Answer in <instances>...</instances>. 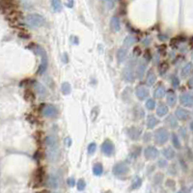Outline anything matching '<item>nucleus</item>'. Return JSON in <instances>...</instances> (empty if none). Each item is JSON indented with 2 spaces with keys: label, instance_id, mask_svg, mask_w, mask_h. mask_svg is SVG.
Returning a JSON list of instances; mask_svg holds the SVG:
<instances>
[{
  "label": "nucleus",
  "instance_id": "obj_51",
  "mask_svg": "<svg viewBox=\"0 0 193 193\" xmlns=\"http://www.w3.org/2000/svg\"><path fill=\"white\" fill-rule=\"evenodd\" d=\"M157 54L160 56H165L167 54V47L165 44H161V45H158L157 48H156Z\"/></svg>",
  "mask_w": 193,
  "mask_h": 193
},
{
  "label": "nucleus",
  "instance_id": "obj_37",
  "mask_svg": "<svg viewBox=\"0 0 193 193\" xmlns=\"http://www.w3.org/2000/svg\"><path fill=\"white\" fill-rule=\"evenodd\" d=\"M142 183H143V180H142V178L139 177V176H135L131 181V185H130V190H136V189H138L141 187L142 185Z\"/></svg>",
  "mask_w": 193,
  "mask_h": 193
},
{
  "label": "nucleus",
  "instance_id": "obj_49",
  "mask_svg": "<svg viewBox=\"0 0 193 193\" xmlns=\"http://www.w3.org/2000/svg\"><path fill=\"white\" fill-rule=\"evenodd\" d=\"M164 180V175L160 172H157L155 176H154V183L158 185H160L162 181Z\"/></svg>",
  "mask_w": 193,
  "mask_h": 193
},
{
  "label": "nucleus",
  "instance_id": "obj_33",
  "mask_svg": "<svg viewBox=\"0 0 193 193\" xmlns=\"http://www.w3.org/2000/svg\"><path fill=\"white\" fill-rule=\"evenodd\" d=\"M110 27L112 29L113 32H119L121 30V23H120V19L118 17L114 16V17H112L111 19H110Z\"/></svg>",
  "mask_w": 193,
  "mask_h": 193
},
{
  "label": "nucleus",
  "instance_id": "obj_5",
  "mask_svg": "<svg viewBox=\"0 0 193 193\" xmlns=\"http://www.w3.org/2000/svg\"><path fill=\"white\" fill-rule=\"evenodd\" d=\"M130 171V167L126 161H119L114 164L112 168V173L117 178H123L127 176Z\"/></svg>",
  "mask_w": 193,
  "mask_h": 193
},
{
  "label": "nucleus",
  "instance_id": "obj_24",
  "mask_svg": "<svg viewBox=\"0 0 193 193\" xmlns=\"http://www.w3.org/2000/svg\"><path fill=\"white\" fill-rule=\"evenodd\" d=\"M193 74V63L192 62H187L180 72V76L181 79H187L190 74Z\"/></svg>",
  "mask_w": 193,
  "mask_h": 193
},
{
  "label": "nucleus",
  "instance_id": "obj_36",
  "mask_svg": "<svg viewBox=\"0 0 193 193\" xmlns=\"http://www.w3.org/2000/svg\"><path fill=\"white\" fill-rule=\"evenodd\" d=\"M179 172V164L177 162H172L167 166V173L170 176H177Z\"/></svg>",
  "mask_w": 193,
  "mask_h": 193
},
{
  "label": "nucleus",
  "instance_id": "obj_23",
  "mask_svg": "<svg viewBox=\"0 0 193 193\" xmlns=\"http://www.w3.org/2000/svg\"><path fill=\"white\" fill-rule=\"evenodd\" d=\"M168 114H169V106L166 104L160 101L155 107V115L158 118H163L166 117Z\"/></svg>",
  "mask_w": 193,
  "mask_h": 193
},
{
  "label": "nucleus",
  "instance_id": "obj_32",
  "mask_svg": "<svg viewBox=\"0 0 193 193\" xmlns=\"http://www.w3.org/2000/svg\"><path fill=\"white\" fill-rule=\"evenodd\" d=\"M185 42V38L181 37V36H178L173 38L171 41H170V47H171L173 49H177L180 47V44Z\"/></svg>",
  "mask_w": 193,
  "mask_h": 193
},
{
  "label": "nucleus",
  "instance_id": "obj_8",
  "mask_svg": "<svg viewBox=\"0 0 193 193\" xmlns=\"http://www.w3.org/2000/svg\"><path fill=\"white\" fill-rule=\"evenodd\" d=\"M143 155H144V157H145L146 160L152 161V160H158V158H160V152L157 149L156 146L148 145L143 150Z\"/></svg>",
  "mask_w": 193,
  "mask_h": 193
},
{
  "label": "nucleus",
  "instance_id": "obj_3",
  "mask_svg": "<svg viewBox=\"0 0 193 193\" xmlns=\"http://www.w3.org/2000/svg\"><path fill=\"white\" fill-rule=\"evenodd\" d=\"M154 133V143L157 146H164L170 140V134L171 132L166 127H160L155 130Z\"/></svg>",
  "mask_w": 193,
  "mask_h": 193
},
{
  "label": "nucleus",
  "instance_id": "obj_40",
  "mask_svg": "<svg viewBox=\"0 0 193 193\" xmlns=\"http://www.w3.org/2000/svg\"><path fill=\"white\" fill-rule=\"evenodd\" d=\"M184 156L186 158L187 161H190V162L193 161V150H192V148H190L189 146H185V147Z\"/></svg>",
  "mask_w": 193,
  "mask_h": 193
},
{
  "label": "nucleus",
  "instance_id": "obj_52",
  "mask_svg": "<svg viewBox=\"0 0 193 193\" xmlns=\"http://www.w3.org/2000/svg\"><path fill=\"white\" fill-rule=\"evenodd\" d=\"M165 185L170 189H174L176 187V181L173 179H167L165 180Z\"/></svg>",
  "mask_w": 193,
  "mask_h": 193
},
{
  "label": "nucleus",
  "instance_id": "obj_60",
  "mask_svg": "<svg viewBox=\"0 0 193 193\" xmlns=\"http://www.w3.org/2000/svg\"><path fill=\"white\" fill-rule=\"evenodd\" d=\"M103 193H112L110 190H106V191H104V192H103Z\"/></svg>",
  "mask_w": 193,
  "mask_h": 193
},
{
  "label": "nucleus",
  "instance_id": "obj_25",
  "mask_svg": "<svg viewBox=\"0 0 193 193\" xmlns=\"http://www.w3.org/2000/svg\"><path fill=\"white\" fill-rule=\"evenodd\" d=\"M33 87H34V90L36 91V93L39 95L40 98L44 99V98H47V97H48V89L45 88L43 84H41L40 82H38V81H34V82H33Z\"/></svg>",
  "mask_w": 193,
  "mask_h": 193
},
{
  "label": "nucleus",
  "instance_id": "obj_18",
  "mask_svg": "<svg viewBox=\"0 0 193 193\" xmlns=\"http://www.w3.org/2000/svg\"><path fill=\"white\" fill-rule=\"evenodd\" d=\"M131 113H132V120H134V121H141L144 118H146V116H147L144 108L139 104L133 105Z\"/></svg>",
  "mask_w": 193,
  "mask_h": 193
},
{
  "label": "nucleus",
  "instance_id": "obj_53",
  "mask_svg": "<svg viewBox=\"0 0 193 193\" xmlns=\"http://www.w3.org/2000/svg\"><path fill=\"white\" fill-rule=\"evenodd\" d=\"M132 54H133V56H135V57H137V58L139 57V56H141L142 51H141L140 48H139V47L134 48H133V52H132Z\"/></svg>",
  "mask_w": 193,
  "mask_h": 193
},
{
  "label": "nucleus",
  "instance_id": "obj_16",
  "mask_svg": "<svg viewBox=\"0 0 193 193\" xmlns=\"http://www.w3.org/2000/svg\"><path fill=\"white\" fill-rule=\"evenodd\" d=\"M165 127L169 130H178L180 124H179V120L175 116V114H168L166 117H164L163 121Z\"/></svg>",
  "mask_w": 193,
  "mask_h": 193
},
{
  "label": "nucleus",
  "instance_id": "obj_17",
  "mask_svg": "<svg viewBox=\"0 0 193 193\" xmlns=\"http://www.w3.org/2000/svg\"><path fill=\"white\" fill-rule=\"evenodd\" d=\"M180 104L185 108L193 107V94L190 92H185L180 95Z\"/></svg>",
  "mask_w": 193,
  "mask_h": 193
},
{
  "label": "nucleus",
  "instance_id": "obj_35",
  "mask_svg": "<svg viewBox=\"0 0 193 193\" xmlns=\"http://www.w3.org/2000/svg\"><path fill=\"white\" fill-rule=\"evenodd\" d=\"M104 168L103 163H100V162L94 163V165L92 167V172L95 176H97V177L101 176L104 174Z\"/></svg>",
  "mask_w": 193,
  "mask_h": 193
},
{
  "label": "nucleus",
  "instance_id": "obj_62",
  "mask_svg": "<svg viewBox=\"0 0 193 193\" xmlns=\"http://www.w3.org/2000/svg\"><path fill=\"white\" fill-rule=\"evenodd\" d=\"M54 193H59V192H54Z\"/></svg>",
  "mask_w": 193,
  "mask_h": 193
},
{
  "label": "nucleus",
  "instance_id": "obj_11",
  "mask_svg": "<svg viewBox=\"0 0 193 193\" xmlns=\"http://www.w3.org/2000/svg\"><path fill=\"white\" fill-rule=\"evenodd\" d=\"M100 151L105 156L111 157L115 154V145L111 139L106 138L103 141V143L100 145Z\"/></svg>",
  "mask_w": 193,
  "mask_h": 193
},
{
  "label": "nucleus",
  "instance_id": "obj_46",
  "mask_svg": "<svg viewBox=\"0 0 193 193\" xmlns=\"http://www.w3.org/2000/svg\"><path fill=\"white\" fill-rule=\"evenodd\" d=\"M97 148H98V146H97V143L96 142H91L88 147H87V154L89 155H93L96 151H97Z\"/></svg>",
  "mask_w": 193,
  "mask_h": 193
},
{
  "label": "nucleus",
  "instance_id": "obj_43",
  "mask_svg": "<svg viewBox=\"0 0 193 193\" xmlns=\"http://www.w3.org/2000/svg\"><path fill=\"white\" fill-rule=\"evenodd\" d=\"M171 85L173 87V89H178L180 86V79L178 75L173 74L171 75Z\"/></svg>",
  "mask_w": 193,
  "mask_h": 193
},
{
  "label": "nucleus",
  "instance_id": "obj_21",
  "mask_svg": "<svg viewBox=\"0 0 193 193\" xmlns=\"http://www.w3.org/2000/svg\"><path fill=\"white\" fill-rule=\"evenodd\" d=\"M160 154L162 155V156L167 160L168 161L169 160H173L177 157V152L176 150L173 148L172 146H167V147H164V148L161 150Z\"/></svg>",
  "mask_w": 193,
  "mask_h": 193
},
{
  "label": "nucleus",
  "instance_id": "obj_29",
  "mask_svg": "<svg viewBox=\"0 0 193 193\" xmlns=\"http://www.w3.org/2000/svg\"><path fill=\"white\" fill-rule=\"evenodd\" d=\"M48 185L50 188L56 189L59 186V178L56 174H50L48 179Z\"/></svg>",
  "mask_w": 193,
  "mask_h": 193
},
{
  "label": "nucleus",
  "instance_id": "obj_42",
  "mask_svg": "<svg viewBox=\"0 0 193 193\" xmlns=\"http://www.w3.org/2000/svg\"><path fill=\"white\" fill-rule=\"evenodd\" d=\"M131 95H132V89L130 86H128L126 89L123 91V93H122V98L126 96V99H124V101H126V103H129V101H130Z\"/></svg>",
  "mask_w": 193,
  "mask_h": 193
},
{
  "label": "nucleus",
  "instance_id": "obj_38",
  "mask_svg": "<svg viewBox=\"0 0 193 193\" xmlns=\"http://www.w3.org/2000/svg\"><path fill=\"white\" fill-rule=\"evenodd\" d=\"M145 107L147 110L149 111H153V110H155V107H156V101L154 98H149L145 100Z\"/></svg>",
  "mask_w": 193,
  "mask_h": 193
},
{
  "label": "nucleus",
  "instance_id": "obj_30",
  "mask_svg": "<svg viewBox=\"0 0 193 193\" xmlns=\"http://www.w3.org/2000/svg\"><path fill=\"white\" fill-rule=\"evenodd\" d=\"M177 133L180 136V140H183L185 142H188V140H189V133H188V130H187V129L185 127H184V126L179 127Z\"/></svg>",
  "mask_w": 193,
  "mask_h": 193
},
{
  "label": "nucleus",
  "instance_id": "obj_9",
  "mask_svg": "<svg viewBox=\"0 0 193 193\" xmlns=\"http://www.w3.org/2000/svg\"><path fill=\"white\" fill-rule=\"evenodd\" d=\"M42 115L48 119H55L57 118L59 115V110L58 108L56 107L54 104H43L42 109Z\"/></svg>",
  "mask_w": 193,
  "mask_h": 193
},
{
  "label": "nucleus",
  "instance_id": "obj_31",
  "mask_svg": "<svg viewBox=\"0 0 193 193\" xmlns=\"http://www.w3.org/2000/svg\"><path fill=\"white\" fill-rule=\"evenodd\" d=\"M178 156V163H179V166L180 168L183 170V171L185 173L187 172V170H188V164H187V160H186V158L184 156V155H177Z\"/></svg>",
  "mask_w": 193,
  "mask_h": 193
},
{
  "label": "nucleus",
  "instance_id": "obj_6",
  "mask_svg": "<svg viewBox=\"0 0 193 193\" xmlns=\"http://www.w3.org/2000/svg\"><path fill=\"white\" fill-rule=\"evenodd\" d=\"M25 21L28 26L31 28H39L44 25L45 19L43 16L39 14H30L25 18Z\"/></svg>",
  "mask_w": 193,
  "mask_h": 193
},
{
  "label": "nucleus",
  "instance_id": "obj_27",
  "mask_svg": "<svg viewBox=\"0 0 193 193\" xmlns=\"http://www.w3.org/2000/svg\"><path fill=\"white\" fill-rule=\"evenodd\" d=\"M116 59L118 64H123L129 59V51L124 48H120L116 52Z\"/></svg>",
  "mask_w": 193,
  "mask_h": 193
},
{
  "label": "nucleus",
  "instance_id": "obj_34",
  "mask_svg": "<svg viewBox=\"0 0 193 193\" xmlns=\"http://www.w3.org/2000/svg\"><path fill=\"white\" fill-rule=\"evenodd\" d=\"M136 42H137V41H136L135 37H133L132 35H129V36H127L126 38H124V41H123V48L129 49V48H130L132 47V45Z\"/></svg>",
  "mask_w": 193,
  "mask_h": 193
},
{
  "label": "nucleus",
  "instance_id": "obj_61",
  "mask_svg": "<svg viewBox=\"0 0 193 193\" xmlns=\"http://www.w3.org/2000/svg\"><path fill=\"white\" fill-rule=\"evenodd\" d=\"M191 144H192V147H193V138L191 139Z\"/></svg>",
  "mask_w": 193,
  "mask_h": 193
},
{
  "label": "nucleus",
  "instance_id": "obj_7",
  "mask_svg": "<svg viewBox=\"0 0 193 193\" xmlns=\"http://www.w3.org/2000/svg\"><path fill=\"white\" fill-rule=\"evenodd\" d=\"M126 134L131 141L137 142L141 139L143 135V129L136 124H132L126 129Z\"/></svg>",
  "mask_w": 193,
  "mask_h": 193
},
{
  "label": "nucleus",
  "instance_id": "obj_44",
  "mask_svg": "<svg viewBox=\"0 0 193 193\" xmlns=\"http://www.w3.org/2000/svg\"><path fill=\"white\" fill-rule=\"evenodd\" d=\"M24 99L27 100V101H34L35 100V94H34V92L32 90L30 89H26L25 92H24Z\"/></svg>",
  "mask_w": 193,
  "mask_h": 193
},
{
  "label": "nucleus",
  "instance_id": "obj_55",
  "mask_svg": "<svg viewBox=\"0 0 193 193\" xmlns=\"http://www.w3.org/2000/svg\"><path fill=\"white\" fill-rule=\"evenodd\" d=\"M104 3L107 7V9H112L114 7V0H104Z\"/></svg>",
  "mask_w": 193,
  "mask_h": 193
},
{
  "label": "nucleus",
  "instance_id": "obj_1",
  "mask_svg": "<svg viewBox=\"0 0 193 193\" xmlns=\"http://www.w3.org/2000/svg\"><path fill=\"white\" fill-rule=\"evenodd\" d=\"M45 144V153H47V158L50 162H55L59 160L60 156V148L57 136L54 134H49L44 138Z\"/></svg>",
  "mask_w": 193,
  "mask_h": 193
},
{
  "label": "nucleus",
  "instance_id": "obj_47",
  "mask_svg": "<svg viewBox=\"0 0 193 193\" xmlns=\"http://www.w3.org/2000/svg\"><path fill=\"white\" fill-rule=\"evenodd\" d=\"M51 6L55 12H60L62 10V2L61 0H52L51 1Z\"/></svg>",
  "mask_w": 193,
  "mask_h": 193
},
{
  "label": "nucleus",
  "instance_id": "obj_22",
  "mask_svg": "<svg viewBox=\"0 0 193 193\" xmlns=\"http://www.w3.org/2000/svg\"><path fill=\"white\" fill-rule=\"evenodd\" d=\"M142 152H143V148L142 146L140 145H132L130 149V152H129V158L130 160H138V158L141 156L142 155Z\"/></svg>",
  "mask_w": 193,
  "mask_h": 193
},
{
  "label": "nucleus",
  "instance_id": "obj_58",
  "mask_svg": "<svg viewBox=\"0 0 193 193\" xmlns=\"http://www.w3.org/2000/svg\"><path fill=\"white\" fill-rule=\"evenodd\" d=\"M188 128H189V130H190L191 132H193V120H191V121L189 122V126H188Z\"/></svg>",
  "mask_w": 193,
  "mask_h": 193
},
{
  "label": "nucleus",
  "instance_id": "obj_4",
  "mask_svg": "<svg viewBox=\"0 0 193 193\" xmlns=\"http://www.w3.org/2000/svg\"><path fill=\"white\" fill-rule=\"evenodd\" d=\"M32 48L34 51H35L36 54H38L40 57H41V63L39 65V68L37 70V74L42 75L45 72H47L48 68V54H47V51H45L42 47L40 45H37V44H34Z\"/></svg>",
  "mask_w": 193,
  "mask_h": 193
},
{
  "label": "nucleus",
  "instance_id": "obj_63",
  "mask_svg": "<svg viewBox=\"0 0 193 193\" xmlns=\"http://www.w3.org/2000/svg\"><path fill=\"white\" fill-rule=\"evenodd\" d=\"M192 115H193V110H192Z\"/></svg>",
  "mask_w": 193,
  "mask_h": 193
},
{
  "label": "nucleus",
  "instance_id": "obj_2",
  "mask_svg": "<svg viewBox=\"0 0 193 193\" xmlns=\"http://www.w3.org/2000/svg\"><path fill=\"white\" fill-rule=\"evenodd\" d=\"M138 58L135 56H131L128 59V62L126 66L124 67V69L122 70L121 77L123 79V81L127 83H133L135 81V67L137 65Z\"/></svg>",
  "mask_w": 193,
  "mask_h": 193
},
{
  "label": "nucleus",
  "instance_id": "obj_56",
  "mask_svg": "<svg viewBox=\"0 0 193 193\" xmlns=\"http://www.w3.org/2000/svg\"><path fill=\"white\" fill-rule=\"evenodd\" d=\"M155 167H156V164H150L149 166H148V169H147V174L148 175H150V174H152L153 172H155Z\"/></svg>",
  "mask_w": 193,
  "mask_h": 193
},
{
  "label": "nucleus",
  "instance_id": "obj_41",
  "mask_svg": "<svg viewBox=\"0 0 193 193\" xmlns=\"http://www.w3.org/2000/svg\"><path fill=\"white\" fill-rule=\"evenodd\" d=\"M61 92L65 96L70 95L71 92H72V86H71V84L69 82H67V81L63 82L61 84Z\"/></svg>",
  "mask_w": 193,
  "mask_h": 193
},
{
  "label": "nucleus",
  "instance_id": "obj_45",
  "mask_svg": "<svg viewBox=\"0 0 193 193\" xmlns=\"http://www.w3.org/2000/svg\"><path fill=\"white\" fill-rule=\"evenodd\" d=\"M156 167H158L160 169H164V168H167V166H168V160H165L164 157H160L157 160V161H156Z\"/></svg>",
  "mask_w": 193,
  "mask_h": 193
},
{
  "label": "nucleus",
  "instance_id": "obj_13",
  "mask_svg": "<svg viewBox=\"0 0 193 193\" xmlns=\"http://www.w3.org/2000/svg\"><path fill=\"white\" fill-rule=\"evenodd\" d=\"M191 115H192V113H191L189 110H187V108H185V107L179 106V107H177L176 110H175V116L177 117V119H178L180 122H187V121H190Z\"/></svg>",
  "mask_w": 193,
  "mask_h": 193
},
{
  "label": "nucleus",
  "instance_id": "obj_28",
  "mask_svg": "<svg viewBox=\"0 0 193 193\" xmlns=\"http://www.w3.org/2000/svg\"><path fill=\"white\" fill-rule=\"evenodd\" d=\"M169 69H170V65L167 61H161L157 65V73L161 77H163L168 73Z\"/></svg>",
  "mask_w": 193,
  "mask_h": 193
},
{
  "label": "nucleus",
  "instance_id": "obj_12",
  "mask_svg": "<svg viewBox=\"0 0 193 193\" xmlns=\"http://www.w3.org/2000/svg\"><path fill=\"white\" fill-rule=\"evenodd\" d=\"M148 71V63L145 62L143 59L138 60L137 65L135 67V77L138 80H142L145 78L146 73Z\"/></svg>",
  "mask_w": 193,
  "mask_h": 193
},
{
  "label": "nucleus",
  "instance_id": "obj_26",
  "mask_svg": "<svg viewBox=\"0 0 193 193\" xmlns=\"http://www.w3.org/2000/svg\"><path fill=\"white\" fill-rule=\"evenodd\" d=\"M170 141L172 143V147L177 151H180L183 149V145H181V140L180 138V136L178 135L177 132L173 131L170 134Z\"/></svg>",
  "mask_w": 193,
  "mask_h": 193
},
{
  "label": "nucleus",
  "instance_id": "obj_19",
  "mask_svg": "<svg viewBox=\"0 0 193 193\" xmlns=\"http://www.w3.org/2000/svg\"><path fill=\"white\" fill-rule=\"evenodd\" d=\"M166 104L169 107H175L177 105L178 103V96L175 92L174 89H169L167 90V93H166Z\"/></svg>",
  "mask_w": 193,
  "mask_h": 193
},
{
  "label": "nucleus",
  "instance_id": "obj_50",
  "mask_svg": "<svg viewBox=\"0 0 193 193\" xmlns=\"http://www.w3.org/2000/svg\"><path fill=\"white\" fill-rule=\"evenodd\" d=\"M76 187H77V190L78 191H83L86 187V181L84 179H79L77 181H76Z\"/></svg>",
  "mask_w": 193,
  "mask_h": 193
},
{
  "label": "nucleus",
  "instance_id": "obj_54",
  "mask_svg": "<svg viewBox=\"0 0 193 193\" xmlns=\"http://www.w3.org/2000/svg\"><path fill=\"white\" fill-rule=\"evenodd\" d=\"M67 184H68V185H69L70 187H74V185H76L74 178L71 177V178H69V179H68V180H67Z\"/></svg>",
  "mask_w": 193,
  "mask_h": 193
},
{
  "label": "nucleus",
  "instance_id": "obj_20",
  "mask_svg": "<svg viewBox=\"0 0 193 193\" xmlns=\"http://www.w3.org/2000/svg\"><path fill=\"white\" fill-rule=\"evenodd\" d=\"M160 120L156 115L149 114L146 116V127L148 130H155L160 124Z\"/></svg>",
  "mask_w": 193,
  "mask_h": 193
},
{
  "label": "nucleus",
  "instance_id": "obj_48",
  "mask_svg": "<svg viewBox=\"0 0 193 193\" xmlns=\"http://www.w3.org/2000/svg\"><path fill=\"white\" fill-rule=\"evenodd\" d=\"M153 58H154V56H153L151 50H150L149 48H147V49L145 50L144 54H143V58H142V59H143L145 62L149 63V62H151V61L153 60Z\"/></svg>",
  "mask_w": 193,
  "mask_h": 193
},
{
  "label": "nucleus",
  "instance_id": "obj_15",
  "mask_svg": "<svg viewBox=\"0 0 193 193\" xmlns=\"http://www.w3.org/2000/svg\"><path fill=\"white\" fill-rule=\"evenodd\" d=\"M157 81V75L154 68H149L145 75V85L148 87H153Z\"/></svg>",
  "mask_w": 193,
  "mask_h": 193
},
{
  "label": "nucleus",
  "instance_id": "obj_10",
  "mask_svg": "<svg viewBox=\"0 0 193 193\" xmlns=\"http://www.w3.org/2000/svg\"><path fill=\"white\" fill-rule=\"evenodd\" d=\"M134 95L139 101L146 100L150 98V89L145 84H138L134 89Z\"/></svg>",
  "mask_w": 193,
  "mask_h": 193
},
{
  "label": "nucleus",
  "instance_id": "obj_59",
  "mask_svg": "<svg viewBox=\"0 0 193 193\" xmlns=\"http://www.w3.org/2000/svg\"><path fill=\"white\" fill-rule=\"evenodd\" d=\"M66 140H67V143H68V146H71V144H72V140H71V138H66Z\"/></svg>",
  "mask_w": 193,
  "mask_h": 193
},
{
  "label": "nucleus",
  "instance_id": "obj_39",
  "mask_svg": "<svg viewBox=\"0 0 193 193\" xmlns=\"http://www.w3.org/2000/svg\"><path fill=\"white\" fill-rule=\"evenodd\" d=\"M141 139H142L143 143L149 144L152 141H154V133L151 132V131H145V132H143V135H142Z\"/></svg>",
  "mask_w": 193,
  "mask_h": 193
},
{
  "label": "nucleus",
  "instance_id": "obj_14",
  "mask_svg": "<svg viewBox=\"0 0 193 193\" xmlns=\"http://www.w3.org/2000/svg\"><path fill=\"white\" fill-rule=\"evenodd\" d=\"M166 93H167V90L165 85L160 81V82H156L154 91H153V97L155 99H162L166 97Z\"/></svg>",
  "mask_w": 193,
  "mask_h": 193
},
{
  "label": "nucleus",
  "instance_id": "obj_57",
  "mask_svg": "<svg viewBox=\"0 0 193 193\" xmlns=\"http://www.w3.org/2000/svg\"><path fill=\"white\" fill-rule=\"evenodd\" d=\"M186 85H187L188 89L193 90V76L187 79V83H186Z\"/></svg>",
  "mask_w": 193,
  "mask_h": 193
}]
</instances>
